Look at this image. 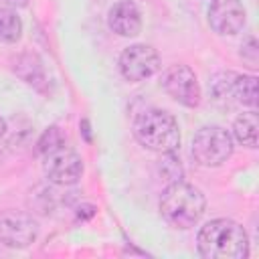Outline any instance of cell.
I'll return each instance as SVG.
<instances>
[{"instance_id": "cell-4", "label": "cell", "mask_w": 259, "mask_h": 259, "mask_svg": "<svg viewBox=\"0 0 259 259\" xmlns=\"http://www.w3.org/2000/svg\"><path fill=\"white\" fill-rule=\"evenodd\" d=\"M233 136L221 125H204L192 138V158L198 166L217 168L233 156Z\"/></svg>"}, {"instance_id": "cell-9", "label": "cell", "mask_w": 259, "mask_h": 259, "mask_svg": "<svg viewBox=\"0 0 259 259\" xmlns=\"http://www.w3.org/2000/svg\"><path fill=\"white\" fill-rule=\"evenodd\" d=\"M247 12L241 0H212L208 6V26L221 34L231 36L243 30Z\"/></svg>"}, {"instance_id": "cell-1", "label": "cell", "mask_w": 259, "mask_h": 259, "mask_svg": "<svg viewBox=\"0 0 259 259\" xmlns=\"http://www.w3.org/2000/svg\"><path fill=\"white\" fill-rule=\"evenodd\" d=\"M196 247L204 259H245L249 255V235L237 221L212 219L200 227Z\"/></svg>"}, {"instance_id": "cell-11", "label": "cell", "mask_w": 259, "mask_h": 259, "mask_svg": "<svg viewBox=\"0 0 259 259\" xmlns=\"http://www.w3.org/2000/svg\"><path fill=\"white\" fill-rule=\"evenodd\" d=\"M12 69H14V73L24 83H28L30 87H34L38 91H45V87H47V73L42 69L40 59L34 53H22V55H18L14 59V63H12Z\"/></svg>"}, {"instance_id": "cell-6", "label": "cell", "mask_w": 259, "mask_h": 259, "mask_svg": "<svg viewBox=\"0 0 259 259\" xmlns=\"http://www.w3.org/2000/svg\"><path fill=\"white\" fill-rule=\"evenodd\" d=\"M160 67L162 63H160L158 51L146 42L130 45L119 55V73L123 75L125 81H132V83L150 79L160 71Z\"/></svg>"}, {"instance_id": "cell-13", "label": "cell", "mask_w": 259, "mask_h": 259, "mask_svg": "<svg viewBox=\"0 0 259 259\" xmlns=\"http://www.w3.org/2000/svg\"><path fill=\"white\" fill-rule=\"evenodd\" d=\"M257 130H259V115L253 109L241 113L233 123L235 140L247 148H257Z\"/></svg>"}, {"instance_id": "cell-5", "label": "cell", "mask_w": 259, "mask_h": 259, "mask_svg": "<svg viewBox=\"0 0 259 259\" xmlns=\"http://www.w3.org/2000/svg\"><path fill=\"white\" fill-rule=\"evenodd\" d=\"M40 158H42V170L53 184L71 186L79 182V178L83 176V160L73 148L65 144V140L42 152Z\"/></svg>"}, {"instance_id": "cell-15", "label": "cell", "mask_w": 259, "mask_h": 259, "mask_svg": "<svg viewBox=\"0 0 259 259\" xmlns=\"http://www.w3.org/2000/svg\"><path fill=\"white\" fill-rule=\"evenodd\" d=\"M158 168H160V174L164 178H168L170 182L182 180V166H180V160L174 156V152L162 154V160H160Z\"/></svg>"}, {"instance_id": "cell-16", "label": "cell", "mask_w": 259, "mask_h": 259, "mask_svg": "<svg viewBox=\"0 0 259 259\" xmlns=\"http://www.w3.org/2000/svg\"><path fill=\"white\" fill-rule=\"evenodd\" d=\"M63 140H65V138H63L59 125H51V127H47V130L42 132V136L38 138L36 150H38V154H42V152H47L49 148H53L55 144H59V142H63Z\"/></svg>"}, {"instance_id": "cell-8", "label": "cell", "mask_w": 259, "mask_h": 259, "mask_svg": "<svg viewBox=\"0 0 259 259\" xmlns=\"http://www.w3.org/2000/svg\"><path fill=\"white\" fill-rule=\"evenodd\" d=\"M38 237V225L28 212L4 210L0 214V243L10 249H26Z\"/></svg>"}, {"instance_id": "cell-14", "label": "cell", "mask_w": 259, "mask_h": 259, "mask_svg": "<svg viewBox=\"0 0 259 259\" xmlns=\"http://www.w3.org/2000/svg\"><path fill=\"white\" fill-rule=\"evenodd\" d=\"M22 36V20L12 8H0V40L16 42Z\"/></svg>"}, {"instance_id": "cell-2", "label": "cell", "mask_w": 259, "mask_h": 259, "mask_svg": "<svg viewBox=\"0 0 259 259\" xmlns=\"http://www.w3.org/2000/svg\"><path fill=\"white\" fill-rule=\"evenodd\" d=\"M206 208V200L200 188L184 180L170 182L160 196V212L174 229H192L198 225Z\"/></svg>"}, {"instance_id": "cell-7", "label": "cell", "mask_w": 259, "mask_h": 259, "mask_svg": "<svg viewBox=\"0 0 259 259\" xmlns=\"http://www.w3.org/2000/svg\"><path fill=\"white\" fill-rule=\"evenodd\" d=\"M160 85L168 93V97H172L180 105L198 107L200 97H202L200 95V85H198L196 73L188 65H170L162 73Z\"/></svg>"}, {"instance_id": "cell-18", "label": "cell", "mask_w": 259, "mask_h": 259, "mask_svg": "<svg viewBox=\"0 0 259 259\" xmlns=\"http://www.w3.org/2000/svg\"><path fill=\"white\" fill-rule=\"evenodd\" d=\"M81 132L85 134V140H87V142H91V127H89V121H87V119H83V121H81Z\"/></svg>"}, {"instance_id": "cell-19", "label": "cell", "mask_w": 259, "mask_h": 259, "mask_svg": "<svg viewBox=\"0 0 259 259\" xmlns=\"http://www.w3.org/2000/svg\"><path fill=\"white\" fill-rule=\"evenodd\" d=\"M4 134H6V119L0 115V138H2Z\"/></svg>"}, {"instance_id": "cell-10", "label": "cell", "mask_w": 259, "mask_h": 259, "mask_svg": "<svg viewBox=\"0 0 259 259\" xmlns=\"http://www.w3.org/2000/svg\"><path fill=\"white\" fill-rule=\"evenodd\" d=\"M107 26L119 36H138L142 32V12L132 0H119L107 12Z\"/></svg>"}, {"instance_id": "cell-3", "label": "cell", "mask_w": 259, "mask_h": 259, "mask_svg": "<svg viewBox=\"0 0 259 259\" xmlns=\"http://www.w3.org/2000/svg\"><path fill=\"white\" fill-rule=\"evenodd\" d=\"M132 130L138 144L144 146L146 150L168 154V152H176L180 146L178 121L174 119L172 113L164 109H158V107L144 109L142 113L136 115Z\"/></svg>"}, {"instance_id": "cell-12", "label": "cell", "mask_w": 259, "mask_h": 259, "mask_svg": "<svg viewBox=\"0 0 259 259\" xmlns=\"http://www.w3.org/2000/svg\"><path fill=\"white\" fill-rule=\"evenodd\" d=\"M231 103L233 105H257V77L255 75H241L235 73L231 85Z\"/></svg>"}, {"instance_id": "cell-17", "label": "cell", "mask_w": 259, "mask_h": 259, "mask_svg": "<svg viewBox=\"0 0 259 259\" xmlns=\"http://www.w3.org/2000/svg\"><path fill=\"white\" fill-rule=\"evenodd\" d=\"M241 57H243V61H247L251 67H257L259 47H257V40H255L253 36H249V38L241 45Z\"/></svg>"}]
</instances>
